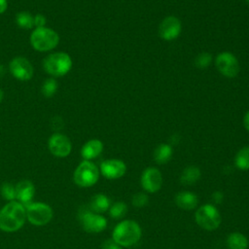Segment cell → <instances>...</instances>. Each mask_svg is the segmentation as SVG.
<instances>
[{"label": "cell", "mask_w": 249, "mask_h": 249, "mask_svg": "<svg viewBox=\"0 0 249 249\" xmlns=\"http://www.w3.org/2000/svg\"><path fill=\"white\" fill-rule=\"evenodd\" d=\"M181 22L175 17L165 18L159 26V35L166 41L177 38L181 32Z\"/></svg>", "instance_id": "14"}, {"label": "cell", "mask_w": 249, "mask_h": 249, "mask_svg": "<svg viewBox=\"0 0 249 249\" xmlns=\"http://www.w3.org/2000/svg\"><path fill=\"white\" fill-rule=\"evenodd\" d=\"M8 8V1L7 0H0V14L5 13Z\"/></svg>", "instance_id": "33"}, {"label": "cell", "mask_w": 249, "mask_h": 249, "mask_svg": "<svg viewBox=\"0 0 249 249\" xmlns=\"http://www.w3.org/2000/svg\"><path fill=\"white\" fill-rule=\"evenodd\" d=\"M34 193V185L29 180H22L16 185V198L24 206L31 203Z\"/></svg>", "instance_id": "15"}, {"label": "cell", "mask_w": 249, "mask_h": 249, "mask_svg": "<svg viewBox=\"0 0 249 249\" xmlns=\"http://www.w3.org/2000/svg\"><path fill=\"white\" fill-rule=\"evenodd\" d=\"M245 1H246V2H247V4L249 5V0H245Z\"/></svg>", "instance_id": "36"}, {"label": "cell", "mask_w": 249, "mask_h": 249, "mask_svg": "<svg viewBox=\"0 0 249 249\" xmlns=\"http://www.w3.org/2000/svg\"><path fill=\"white\" fill-rule=\"evenodd\" d=\"M100 172L105 178L109 180L119 179L125 174L126 165L121 160H106L100 164Z\"/></svg>", "instance_id": "13"}, {"label": "cell", "mask_w": 249, "mask_h": 249, "mask_svg": "<svg viewBox=\"0 0 249 249\" xmlns=\"http://www.w3.org/2000/svg\"><path fill=\"white\" fill-rule=\"evenodd\" d=\"M57 89V84L53 79H48L42 86V93L46 97H52Z\"/></svg>", "instance_id": "25"}, {"label": "cell", "mask_w": 249, "mask_h": 249, "mask_svg": "<svg viewBox=\"0 0 249 249\" xmlns=\"http://www.w3.org/2000/svg\"><path fill=\"white\" fill-rule=\"evenodd\" d=\"M44 70L52 76H63L72 67V59L66 53H54L49 54L43 61Z\"/></svg>", "instance_id": "4"}, {"label": "cell", "mask_w": 249, "mask_h": 249, "mask_svg": "<svg viewBox=\"0 0 249 249\" xmlns=\"http://www.w3.org/2000/svg\"><path fill=\"white\" fill-rule=\"evenodd\" d=\"M172 153L173 151L169 144H160L154 152V160L158 164H164L169 161L172 157Z\"/></svg>", "instance_id": "21"}, {"label": "cell", "mask_w": 249, "mask_h": 249, "mask_svg": "<svg viewBox=\"0 0 249 249\" xmlns=\"http://www.w3.org/2000/svg\"><path fill=\"white\" fill-rule=\"evenodd\" d=\"M243 124H244L245 128L249 131V111H247L246 114L244 115V118H243Z\"/></svg>", "instance_id": "34"}, {"label": "cell", "mask_w": 249, "mask_h": 249, "mask_svg": "<svg viewBox=\"0 0 249 249\" xmlns=\"http://www.w3.org/2000/svg\"><path fill=\"white\" fill-rule=\"evenodd\" d=\"M175 203L183 210H193L198 204V197L193 192L182 191L175 196Z\"/></svg>", "instance_id": "16"}, {"label": "cell", "mask_w": 249, "mask_h": 249, "mask_svg": "<svg viewBox=\"0 0 249 249\" xmlns=\"http://www.w3.org/2000/svg\"><path fill=\"white\" fill-rule=\"evenodd\" d=\"M1 195L6 200L13 201L16 198V186L11 183H4L1 187Z\"/></svg>", "instance_id": "26"}, {"label": "cell", "mask_w": 249, "mask_h": 249, "mask_svg": "<svg viewBox=\"0 0 249 249\" xmlns=\"http://www.w3.org/2000/svg\"><path fill=\"white\" fill-rule=\"evenodd\" d=\"M99 178V170L97 166L89 161H82L74 171V182L82 188L93 186Z\"/></svg>", "instance_id": "6"}, {"label": "cell", "mask_w": 249, "mask_h": 249, "mask_svg": "<svg viewBox=\"0 0 249 249\" xmlns=\"http://www.w3.org/2000/svg\"><path fill=\"white\" fill-rule=\"evenodd\" d=\"M132 205L134 207H144L149 203V196L145 193H137L132 196Z\"/></svg>", "instance_id": "28"}, {"label": "cell", "mask_w": 249, "mask_h": 249, "mask_svg": "<svg viewBox=\"0 0 249 249\" xmlns=\"http://www.w3.org/2000/svg\"><path fill=\"white\" fill-rule=\"evenodd\" d=\"M46 25V18L43 15H36L34 17V26H36V28H41V27H45Z\"/></svg>", "instance_id": "30"}, {"label": "cell", "mask_w": 249, "mask_h": 249, "mask_svg": "<svg viewBox=\"0 0 249 249\" xmlns=\"http://www.w3.org/2000/svg\"><path fill=\"white\" fill-rule=\"evenodd\" d=\"M2 98H3V91H2V89H0V101L2 100Z\"/></svg>", "instance_id": "35"}, {"label": "cell", "mask_w": 249, "mask_h": 249, "mask_svg": "<svg viewBox=\"0 0 249 249\" xmlns=\"http://www.w3.org/2000/svg\"><path fill=\"white\" fill-rule=\"evenodd\" d=\"M234 164L240 170L249 169V146L241 148L234 158Z\"/></svg>", "instance_id": "22"}, {"label": "cell", "mask_w": 249, "mask_h": 249, "mask_svg": "<svg viewBox=\"0 0 249 249\" xmlns=\"http://www.w3.org/2000/svg\"><path fill=\"white\" fill-rule=\"evenodd\" d=\"M103 150V143L98 139H91L88 141L81 150V155L85 160H89L101 154Z\"/></svg>", "instance_id": "17"}, {"label": "cell", "mask_w": 249, "mask_h": 249, "mask_svg": "<svg viewBox=\"0 0 249 249\" xmlns=\"http://www.w3.org/2000/svg\"><path fill=\"white\" fill-rule=\"evenodd\" d=\"M11 74L20 81H28L33 76V67L28 59L22 56L13 58L9 64Z\"/></svg>", "instance_id": "11"}, {"label": "cell", "mask_w": 249, "mask_h": 249, "mask_svg": "<svg viewBox=\"0 0 249 249\" xmlns=\"http://www.w3.org/2000/svg\"><path fill=\"white\" fill-rule=\"evenodd\" d=\"M195 220L201 229L205 231H214L221 225L222 217L215 205L207 203L196 209Z\"/></svg>", "instance_id": "3"}, {"label": "cell", "mask_w": 249, "mask_h": 249, "mask_svg": "<svg viewBox=\"0 0 249 249\" xmlns=\"http://www.w3.org/2000/svg\"><path fill=\"white\" fill-rule=\"evenodd\" d=\"M142 230L137 222L124 220L114 228L112 239L122 247H131L140 240Z\"/></svg>", "instance_id": "2"}, {"label": "cell", "mask_w": 249, "mask_h": 249, "mask_svg": "<svg viewBox=\"0 0 249 249\" xmlns=\"http://www.w3.org/2000/svg\"><path fill=\"white\" fill-rule=\"evenodd\" d=\"M16 22L20 28L30 29L34 26V17L28 12H19L16 16Z\"/></svg>", "instance_id": "23"}, {"label": "cell", "mask_w": 249, "mask_h": 249, "mask_svg": "<svg viewBox=\"0 0 249 249\" xmlns=\"http://www.w3.org/2000/svg\"><path fill=\"white\" fill-rule=\"evenodd\" d=\"M127 212V205L124 201H117L109 208V215L113 219H121L125 216Z\"/></svg>", "instance_id": "24"}, {"label": "cell", "mask_w": 249, "mask_h": 249, "mask_svg": "<svg viewBox=\"0 0 249 249\" xmlns=\"http://www.w3.org/2000/svg\"><path fill=\"white\" fill-rule=\"evenodd\" d=\"M49 150L50 152L57 158L67 157L71 150L72 144L69 138L61 133H54L49 139Z\"/></svg>", "instance_id": "12"}, {"label": "cell", "mask_w": 249, "mask_h": 249, "mask_svg": "<svg viewBox=\"0 0 249 249\" xmlns=\"http://www.w3.org/2000/svg\"><path fill=\"white\" fill-rule=\"evenodd\" d=\"M212 61V56L210 53H199L196 59H195V65L197 67V68H206L210 65Z\"/></svg>", "instance_id": "27"}, {"label": "cell", "mask_w": 249, "mask_h": 249, "mask_svg": "<svg viewBox=\"0 0 249 249\" xmlns=\"http://www.w3.org/2000/svg\"><path fill=\"white\" fill-rule=\"evenodd\" d=\"M248 244L247 237L238 231L231 232L227 237V246L229 249H247Z\"/></svg>", "instance_id": "20"}, {"label": "cell", "mask_w": 249, "mask_h": 249, "mask_svg": "<svg viewBox=\"0 0 249 249\" xmlns=\"http://www.w3.org/2000/svg\"><path fill=\"white\" fill-rule=\"evenodd\" d=\"M216 67L222 75L228 78H233L239 72V63L237 58L228 52L218 54L216 57Z\"/></svg>", "instance_id": "9"}, {"label": "cell", "mask_w": 249, "mask_h": 249, "mask_svg": "<svg viewBox=\"0 0 249 249\" xmlns=\"http://www.w3.org/2000/svg\"><path fill=\"white\" fill-rule=\"evenodd\" d=\"M59 42L58 34L48 27L36 28L30 36V44L39 52H47L54 49Z\"/></svg>", "instance_id": "5"}, {"label": "cell", "mask_w": 249, "mask_h": 249, "mask_svg": "<svg viewBox=\"0 0 249 249\" xmlns=\"http://www.w3.org/2000/svg\"><path fill=\"white\" fill-rule=\"evenodd\" d=\"M52 126L53 129H60L63 126V120L59 117H54L52 120Z\"/></svg>", "instance_id": "31"}, {"label": "cell", "mask_w": 249, "mask_h": 249, "mask_svg": "<svg viewBox=\"0 0 249 249\" xmlns=\"http://www.w3.org/2000/svg\"><path fill=\"white\" fill-rule=\"evenodd\" d=\"M102 249H122V246L117 244L113 239H107L105 240L102 245Z\"/></svg>", "instance_id": "29"}, {"label": "cell", "mask_w": 249, "mask_h": 249, "mask_svg": "<svg viewBox=\"0 0 249 249\" xmlns=\"http://www.w3.org/2000/svg\"><path fill=\"white\" fill-rule=\"evenodd\" d=\"M26 220V209L20 202L13 200L0 210V229L4 231L19 230Z\"/></svg>", "instance_id": "1"}, {"label": "cell", "mask_w": 249, "mask_h": 249, "mask_svg": "<svg viewBox=\"0 0 249 249\" xmlns=\"http://www.w3.org/2000/svg\"><path fill=\"white\" fill-rule=\"evenodd\" d=\"M26 219L35 226H44L48 224L53 215L50 205L43 202H34L26 206Z\"/></svg>", "instance_id": "7"}, {"label": "cell", "mask_w": 249, "mask_h": 249, "mask_svg": "<svg viewBox=\"0 0 249 249\" xmlns=\"http://www.w3.org/2000/svg\"><path fill=\"white\" fill-rule=\"evenodd\" d=\"M200 178V169L197 166L190 165L187 166L181 176H180V182L181 184L185 186H190L196 184Z\"/></svg>", "instance_id": "19"}, {"label": "cell", "mask_w": 249, "mask_h": 249, "mask_svg": "<svg viewBox=\"0 0 249 249\" xmlns=\"http://www.w3.org/2000/svg\"><path fill=\"white\" fill-rule=\"evenodd\" d=\"M89 208L94 213H104L110 208V199L104 194H96L90 199Z\"/></svg>", "instance_id": "18"}, {"label": "cell", "mask_w": 249, "mask_h": 249, "mask_svg": "<svg viewBox=\"0 0 249 249\" xmlns=\"http://www.w3.org/2000/svg\"><path fill=\"white\" fill-rule=\"evenodd\" d=\"M79 219L83 229L90 233L101 232L107 227V220L102 215L94 213L91 210H82Z\"/></svg>", "instance_id": "8"}, {"label": "cell", "mask_w": 249, "mask_h": 249, "mask_svg": "<svg viewBox=\"0 0 249 249\" xmlns=\"http://www.w3.org/2000/svg\"><path fill=\"white\" fill-rule=\"evenodd\" d=\"M212 197L216 203H220L223 200V194L221 192H215L212 195Z\"/></svg>", "instance_id": "32"}, {"label": "cell", "mask_w": 249, "mask_h": 249, "mask_svg": "<svg viewBox=\"0 0 249 249\" xmlns=\"http://www.w3.org/2000/svg\"><path fill=\"white\" fill-rule=\"evenodd\" d=\"M140 183L147 193L154 194L159 192L162 185V176L160 171L156 167L146 168L141 174Z\"/></svg>", "instance_id": "10"}]
</instances>
